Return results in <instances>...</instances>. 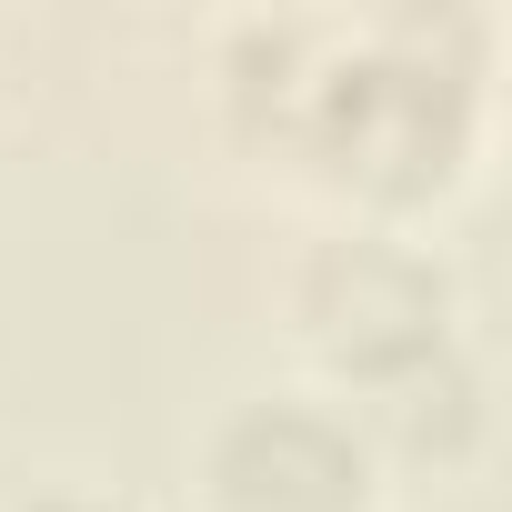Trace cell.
<instances>
[{"label": "cell", "instance_id": "6da1fadb", "mask_svg": "<svg viewBox=\"0 0 512 512\" xmlns=\"http://www.w3.org/2000/svg\"><path fill=\"white\" fill-rule=\"evenodd\" d=\"M292 131L312 141V161H332V181L372 201H432L472 141V71L422 31H382L292 91Z\"/></svg>", "mask_w": 512, "mask_h": 512}, {"label": "cell", "instance_id": "7a4b0ae2", "mask_svg": "<svg viewBox=\"0 0 512 512\" xmlns=\"http://www.w3.org/2000/svg\"><path fill=\"white\" fill-rule=\"evenodd\" d=\"M292 312H302V342L342 382H362V392H382L392 372H412L432 352H452V282L422 262V251L382 241V231L322 241L312 262H302Z\"/></svg>", "mask_w": 512, "mask_h": 512}, {"label": "cell", "instance_id": "3957f363", "mask_svg": "<svg viewBox=\"0 0 512 512\" xmlns=\"http://www.w3.org/2000/svg\"><path fill=\"white\" fill-rule=\"evenodd\" d=\"M211 512H372V452L312 402H251L211 432Z\"/></svg>", "mask_w": 512, "mask_h": 512}, {"label": "cell", "instance_id": "277c9868", "mask_svg": "<svg viewBox=\"0 0 512 512\" xmlns=\"http://www.w3.org/2000/svg\"><path fill=\"white\" fill-rule=\"evenodd\" d=\"M372 432H382L392 452H412V462H452V452L482 432V382H472V362H462V352H432V362L392 372V382L372 392Z\"/></svg>", "mask_w": 512, "mask_h": 512}, {"label": "cell", "instance_id": "5b68a950", "mask_svg": "<svg viewBox=\"0 0 512 512\" xmlns=\"http://www.w3.org/2000/svg\"><path fill=\"white\" fill-rule=\"evenodd\" d=\"M31 512H121V502H91V492H51V502H31Z\"/></svg>", "mask_w": 512, "mask_h": 512}]
</instances>
